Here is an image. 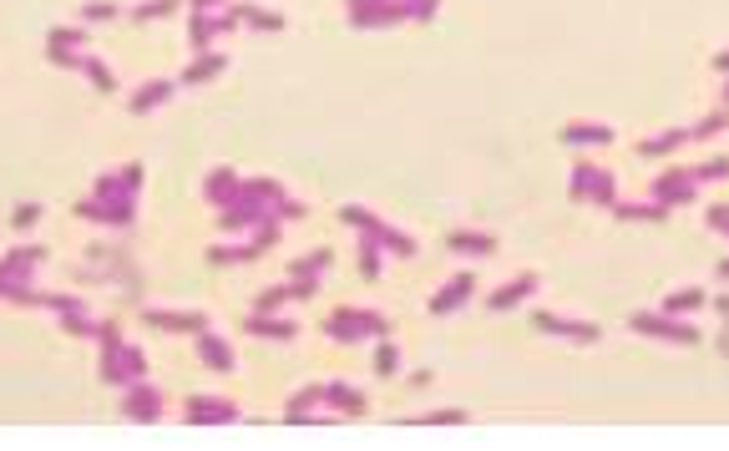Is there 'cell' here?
<instances>
[{"instance_id": "obj_17", "label": "cell", "mask_w": 729, "mask_h": 451, "mask_svg": "<svg viewBox=\"0 0 729 451\" xmlns=\"http://www.w3.org/2000/svg\"><path fill=\"white\" fill-rule=\"evenodd\" d=\"M719 355L729 360V325H724V335H719Z\"/></svg>"}, {"instance_id": "obj_2", "label": "cell", "mask_w": 729, "mask_h": 451, "mask_svg": "<svg viewBox=\"0 0 729 451\" xmlns=\"http://www.w3.org/2000/svg\"><path fill=\"white\" fill-rule=\"evenodd\" d=\"M648 198H654V203H664V208L694 203V198H699V178H694L689 168H669V173H659L654 183H648Z\"/></svg>"}, {"instance_id": "obj_18", "label": "cell", "mask_w": 729, "mask_h": 451, "mask_svg": "<svg viewBox=\"0 0 729 451\" xmlns=\"http://www.w3.org/2000/svg\"><path fill=\"white\" fill-rule=\"evenodd\" d=\"M719 97H724V107H729V82H724V87H719Z\"/></svg>"}, {"instance_id": "obj_7", "label": "cell", "mask_w": 729, "mask_h": 451, "mask_svg": "<svg viewBox=\"0 0 729 451\" xmlns=\"http://www.w3.org/2000/svg\"><path fill=\"white\" fill-rule=\"evenodd\" d=\"M704 305H709V294H704L699 284H689V289L664 294V305H659V310H669V315H694V310H704Z\"/></svg>"}, {"instance_id": "obj_9", "label": "cell", "mask_w": 729, "mask_h": 451, "mask_svg": "<svg viewBox=\"0 0 729 451\" xmlns=\"http://www.w3.org/2000/svg\"><path fill=\"white\" fill-rule=\"evenodd\" d=\"M588 198H593V203H603V208H613V203H618V178H613V173H598V168H593Z\"/></svg>"}, {"instance_id": "obj_14", "label": "cell", "mask_w": 729, "mask_h": 451, "mask_svg": "<svg viewBox=\"0 0 729 451\" xmlns=\"http://www.w3.org/2000/svg\"><path fill=\"white\" fill-rule=\"evenodd\" d=\"M709 305H714V315H719V320L729 325V289H724V294H714V299H709Z\"/></svg>"}, {"instance_id": "obj_12", "label": "cell", "mask_w": 729, "mask_h": 451, "mask_svg": "<svg viewBox=\"0 0 729 451\" xmlns=\"http://www.w3.org/2000/svg\"><path fill=\"white\" fill-rule=\"evenodd\" d=\"M704 223H709L714 234H724V239H729V208H724V203H709V208H704Z\"/></svg>"}, {"instance_id": "obj_3", "label": "cell", "mask_w": 729, "mask_h": 451, "mask_svg": "<svg viewBox=\"0 0 729 451\" xmlns=\"http://www.w3.org/2000/svg\"><path fill=\"white\" fill-rule=\"evenodd\" d=\"M532 325H537L542 335H567V340H578V345H593V340L603 335L593 320H562V315H547V310L532 315Z\"/></svg>"}, {"instance_id": "obj_10", "label": "cell", "mask_w": 729, "mask_h": 451, "mask_svg": "<svg viewBox=\"0 0 729 451\" xmlns=\"http://www.w3.org/2000/svg\"><path fill=\"white\" fill-rule=\"evenodd\" d=\"M729 127V107H719V112H709V117H699L694 127H689V142H704V137H719Z\"/></svg>"}, {"instance_id": "obj_6", "label": "cell", "mask_w": 729, "mask_h": 451, "mask_svg": "<svg viewBox=\"0 0 729 451\" xmlns=\"http://www.w3.org/2000/svg\"><path fill=\"white\" fill-rule=\"evenodd\" d=\"M613 218H618V223H664L669 208L654 203V198H643V203H613Z\"/></svg>"}, {"instance_id": "obj_11", "label": "cell", "mask_w": 729, "mask_h": 451, "mask_svg": "<svg viewBox=\"0 0 729 451\" xmlns=\"http://www.w3.org/2000/svg\"><path fill=\"white\" fill-rule=\"evenodd\" d=\"M694 178H699V188L704 183H729V158H709V163H699V168H689Z\"/></svg>"}, {"instance_id": "obj_4", "label": "cell", "mask_w": 729, "mask_h": 451, "mask_svg": "<svg viewBox=\"0 0 729 451\" xmlns=\"http://www.w3.org/2000/svg\"><path fill=\"white\" fill-rule=\"evenodd\" d=\"M613 137H618V132H613L608 122H567V127H562V142H567V147H613Z\"/></svg>"}, {"instance_id": "obj_13", "label": "cell", "mask_w": 729, "mask_h": 451, "mask_svg": "<svg viewBox=\"0 0 729 451\" xmlns=\"http://www.w3.org/2000/svg\"><path fill=\"white\" fill-rule=\"evenodd\" d=\"M588 183H593V168L578 163V173H573V198H588Z\"/></svg>"}, {"instance_id": "obj_5", "label": "cell", "mask_w": 729, "mask_h": 451, "mask_svg": "<svg viewBox=\"0 0 729 451\" xmlns=\"http://www.w3.org/2000/svg\"><path fill=\"white\" fill-rule=\"evenodd\" d=\"M684 142H689V127H674V132H659V137H643V142H638V158H643V163L674 158Z\"/></svg>"}, {"instance_id": "obj_15", "label": "cell", "mask_w": 729, "mask_h": 451, "mask_svg": "<svg viewBox=\"0 0 729 451\" xmlns=\"http://www.w3.org/2000/svg\"><path fill=\"white\" fill-rule=\"evenodd\" d=\"M709 66H714V71H719V77H729V51H719V56H714V61H709Z\"/></svg>"}, {"instance_id": "obj_1", "label": "cell", "mask_w": 729, "mask_h": 451, "mask_svg": "<svg viewBox=\"0 0 729 451\" xmlns=\"http://www.w3.org/2000/svg\"><path fill=\"white\" fill-rule=\"evenodd\" d=\"M628 330L633 335H648V340H664V345H679V350H694L704 340L689 325V315H669V310H633L628 315Z\"/></svg>"}, {"instance_id": "obj_16", "label": "cell", "mask_w": 729, "mask_h": 451, "mask_svg": "<svg viewBox=\"0 0 729 451\" xmlns=\"http://www.w3.org/2000/svg\"><path fill=\"white\" fill-rule=\"evenodd\" d=\"M714 279H724V284H729V254H724V259L714 264Z\"/></svg>"}, {"instance_id": "obj_8", "label": "cell", "mask_w": 729, "mask_h": 451, "mask_svg": "<svg viewBox=\"0 0 729 451\" xmlns=\"http://www.w3.org/2000/svg\"><path fill=\"white\" fill-rule=\"evenodd\" d=\"M532 289H537V274H517V279H512V284L492 299V305H497V310H507V305H517V299H527Z\"/></svg>"}]
</instances>
